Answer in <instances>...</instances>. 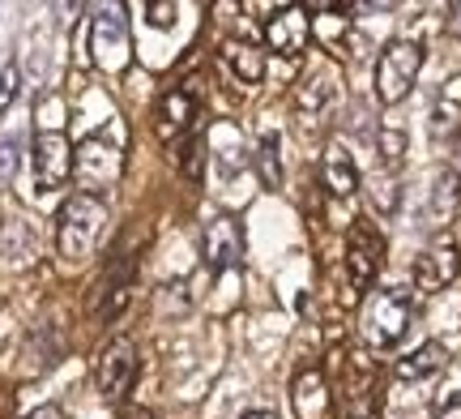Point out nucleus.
Returning a JSON list of instances; mask_svg holds the SVG:
<instances>
[{
  "mask_svg": "<svg viewBox=\"0 0 461 419\" xmlns=\"http://www.w3.org/2000/svg\"><path fill=\"white\" fill-rule=\"evenodd\" d=\"M146 14L154 17V26H171V17H176V5H146Z\"/></svg>",
  "mask_w": 461,
  "mask_h": 419,
  "instance_id": "nucleus-25",
  "label": "nucleus"
},
{
  "mask_svg": "<svg viewBox=\"0 0 461 419\" xmlns=\"http://www.w3.org/2000/svg\"><path fill=\"white\" fill-rule=\"evenodd\" d=\"M244 419H278V415H274V411H248Z\"/></svg>",
  "mask_w": 461,
  "mask_h": 419,
  "instance_id": "nucleus-28",
  "label": "nucleus"
},
{
  "mask_svg": "<svg viewBox=\"0 0 461 419\" xmlns=\"http://www.w3.org/2000/svg\"><path fill=\"white\" fill-rule=\"evenodd\" d=\"M17 163H22V141L17 137H0V185L14 180Z\"/></svg>",
  "mask_w": 461,
  "mask_h": 419,
  "instance_id": "nucleus-22",
  "label": "nucleus"
},
{
  "mask_svg": "<svg viewBox=\"0 0 461 419\" xmlns=\"http://www.w3.org/2000/svg\"><path fill=\"white\" fill-rule=\"evenodd\" d=\"M103 232H107V205H103V197L73 193L60 205V218H56V249L68 261H86L90 252L99 249Z\"/></svg>",
  "mask_w": 461,
  "mask_h": 419,
  "instance_id": "nucleus-1",
  "label": "nucleus"
},
{
  "mask_svg": "<svg viewBox=\"0 0 461 419\" xmlns=\"http://www.w3.org/2000/svg\"><path fill=\"white\" fill-rule=\"evenodd\" d=\"M222 65L244 86H261V77H265V56H261V48L248 43V39H227V43H222Z\"/></svg>",
  "mask_w": 461,
  "mask_h": 419,
  "instance_id": "nucleus-15",
  "label": "nucleus"
},
{
  "mask_svg": "<svg viewBox=\"0 0 461 419\" xmlns=\"http://www.w3.org/2000/svg\"><path fill=\"white\" fill-rule=\"evenodd\" d=\"M406 330H411V296L397 291V287L376 291L363 308V338L372 347H393Z\"/></svg>",
  "mask_w": 461,
  "mask_h": 419,
  "instance_id": "nucleus-3",
  "label": "nucleus"
},
{
  "mask_svg": "<svg viewBox=\"0 0 461 419\" xmlns=\"http://www.w3.org/2000/svg\"><path fill=\"white\" fill-rule=\"evenodd\" d=\"M308 9L303 5H286V9H278V14L265 22V43H269V51L274 56H286V60H295V56H303V48H308V39H312V22H308Z\"/></svg>",
  "mask_w": 461,
  "mask_h": 419,
  "instance_id": "nucleus-7",
  "label": "nucleus"
},
{
  "mask_svg": "<svg viewBox=\"0 0 461 419\" xmlns=\"http://www.w3.org/2000/svg\"><path fill=\"white\" fill-rule=\"evenodd\" d=\"M129 22H124V9L120 5H103L95 9V22H90V56L95 65L107 68V73H120L129 65Z\"/></svg>",
  "mask_w": 461,
  "mask_h": 419,
  "instance_id": "nucleus-4",
  "label": "nucleus"
},
{
  "mask_svg": "<svg viewBox=\"0 0 461 419\" xmlns=\"http://www.w3.org/2000/svg\"><path fill=\"white\" fill-rule=\"evenodd\" d=\"M419 68H423V48L414 39H393L376 60V99L384 107L402 103L419 82Z\"/></svg>",
  "mask_w": 461,
  "mask_h": 419,
  "instance_id": "nucleus-2",
  "label": "nucleus"
},
{
  "mask_svg": "<svg viewBox=\"0 0 461 419\" xmlns=\"http://www.w3.org/2000/svg\"><path fill=\"white\" fill-rule=\"evenodd\" d=\"M448 34H457L461 39V0L457 5H448Z\"/></svg>",
  "mask_w": 461,
  "mask_h": 419,
  "instance_id": "nucleus-26",
  "label": "nucleus"
},
{
  "mask_svg": "<svg viewBox=\"0 0 461 419\" xmlns=\"http://www.w3.org/2000/svg\"><path fill=\"white\" fill-rule=\"evenodd\" d=\"M457 266H461L457 244H453L448 235H440L431 249H423L414 257V287H419V291H445V287L457 278Z\"/></svg>",
  "mask_w": 461,
  "mask_h": 419,
  "instance_id": "nucleus-11",
  "label": "nucleus"
},
{
  "mask_svg": "<svg viewBox=\"0 0 461 419\" xmlns=\"http://www.w3.org/2000/svg\"><path fill=\"white\" fill-rule=\"evenodd\" d=\"M129 419H149V415H146V411H132V415H129Z\"/></svg>",
  "mask_w": 461,
  "mask_h": 419,
  "instance_id": "nucleus-29",
  "label": "nucleus"
},
{
  "mask_svg": "<svg viewBox=\"0 0 461 419\" xmlns=\"http://www.w3.org/2000/svg\"><path fill=\"white\" fill-rule=\"evenodd\" d=\"M26 419H65V411H60V406H39V411H31V415H26Z\"/></svg>",
  "mask_w": 461,
  "mask_h": 419,
  "instance_id": "nucleus-27",
  "label": "nucleus"
},
{
  "mask_svg": "<svg viewBox=\"0 0 461 419\" xmlns=\"http://www.w3.org/2000/svg\"><path fill=\"white\" fill-rule=\"evenodd\" d=\"M73 168H77V180L86 185V193L95 197L99 188L115 185V176H120V146H112L107 137H90L82 154L73 159Z\"/></svg>",
  "mask_w": 461,
  "mask_h": 419,
  "instance_id": "nucleus-10",
  "label": "nucleus"
},
{
  "mask_svg": "<svg viewBox=\"0 0 461 419\" xmlns=\"http://www.w3.org/2000/svg\"><path fill=\"white\" fill-rule=\"evenodd\" d=\"M380 261H384V240H380L376 227L359 223V227L350 232V244H346V274H350V287H355V291H367V287L376 283Z\"/></svg>",
  "mask_w": 461,
  "mask_h": 419,
  "instance_id": "nucleus-8",
  "label": "nucleus"
},
{
  "mask_svg": "<svg viewBox=\"0 0 461 419\" xmlns=\"http://www.w3.org/2000/svg\"><path fill=\"white\" fill-rule=\"evenodd\" d=\"M201 252H205V266L210 269H235L244 261V227L240 218L218 214L205 223V235H201Z\"/></svg>",
  "mask_w": 461,
  "mask_h": 419,
  "instance_id": "nucleus-9",
  "label": "nucleus"
},
{
  "mask_svg": "<svg viewBox=\"0 0 461 419\" xmlns=\"http://www.w3.org/2000/svg\"><path fill=\"white\" fill-rule=\"evenodd\" d=\"M402 154H406V129L402 124H380V159H384V168L402 163Z\"/></svg>",
  "mask_w": 461,
  "mask_h": 419,
  "instance_id": "nucleus-20",
  "label": "nucleus"
},
{
  "mask_svg": "<svg viewBox=\"0 0 461 419\" xmlns=\"http://www.w3.org/2000/svg\"><path fill=\"white\" fill-rule=\"evenodd\" d=\"M461 133V77H448L440 95L431 103V137L436 141H453Z\"/></svg>",
  "mask_w": 461,
  "mask_h": 419,
  "instance_id": "nucleus-14",
  "label": "nucleus"
},
{
  "mask_svg": "<svg viewBox=\"0 0 461 419\" xmlns=\"http://www.w3.org/2000/svg\"><path fill=\"white\" fill-rule=\"evenodd\" d=\"M17 86H22L17 65H5V68H0V116H5V112H9V103L17 99Z\"/></svg>",
  "mask_w": 461,
  "mask_h": 419,
  "instance_id": "nucleus-23",
  "label": "nucleus"
},
{
  "mask_svg": "<svg viewBox=\"0 0 461 419\" xmlns=\"http://www.w3.org/2000/svg\"><path fill=\"white\" fill-rule=\"evenodd\" d=\"M257 176H261L265 188H282V159H278V137L269 133L261 137V146H257Z\"/></svg>",
  "mask_w": 461,
  "mask_h": 419,
  "instance_id": "nucleus-19",
  "label": "nucleus"
},
{
  "mask_svg": "<svg viewBox=\"0 0 461 419\" xmlns=\"http://www.w3.org/2000/svg\"><path fill=\"white\" fill-rule=\"evenodd\" d=\"M73 176V146L60 129H39L34 137V185L60 188Z\"/></svg>",
  "mask_w": 461,
  "mask_h": 419,
  "instance_id": "nucleus-6",
  "label": "nucleus"
},
{
  "mask_svg": "<svg viewBox=\"0 0 461 419\" xmlns=\"http://www.w3.org/2000/svg\"><path fill=\"white\" fill-rule=\"evenodd\" d=\"M436 419H461V394H445L436 406Z\"/></svg>",
  "mask_w": 461,
  "mask_h": 419,
  "instance_id": "nucleus-24",
  "label": "nucleus"
},
{
  "mask_svg": "<svg viewBox=\"0 0 461 419\" xmlns=\"http://www.w3.org/2000/svg\"><path fill=\"white\" fill-rule=\"evenodd\" d=\"M197 124V95L193 90H167L163 99H158V137H180L188 133Z\"/></svg>",
  "mask_w": 461,
  "mask_h": 419,
  "instance_id": "nucleus-12",
  "label": "nucleus"
},
{
  "mask_svg": "<svg viewBox=\"0 0 461 419\" xmlns=\"http://www.w3.org/2000/svg\"><path fill=\"white\" fill-rule=\"evenodd\" d=\"M321 171H325V188H330L333 197L346 202V197L359 193V171H355V163H350V154H346L342 146H330V150H325Z\"/></svg>",
  "mask_w": 461,
  "mask_h": 419,
  "instance_id": "nucleus-17",
  "label": "nucleus"
},
{
  "mask_svg": "<svg viewBox=\"0 0 461 419\" xmlns=\"http://www.w3.org/2000/svg\"><path fill=\"white\" fill-rule=\"evenodd\" d=\"M445 364H448L445 347H440V342H423L414 355L397 360V381H423V377H431V372H440Z\"/></svg>",
  "mask_w": 461,
  "mask_h": 419,
  "instance_id": "nucleus-18",
  "label": "nucleus"
},
{
  "mask_svg": "<svg viewBox=\"0 0 461 419\" xmlns=\"http://www.w3.org/2000/svg\"><path fill=\"white\" fill-rule=\"evenodd\" d=\"M333 95H338V73H316V77H308V82L295 90V112L303 120H316L325 107L333 103Z\"/></svg>",
  "mask_w": 461,
  "mask_h": 419,
  "instance_id": "nucleus-16",
  "label": "nucleus"
},
{
  "mask_svg": "<svg viewBox=\"0 0 461 419\" xmlns=\"http://www.w3.org/2000/svg\"><path fill=\"white\" fill-rule=\"evenodd\" d=\"M291 403H295L299 419H321L330 411V386H325V372L321 369H303L291 386Z\"/></svg>",
  "mask_w": 461,
  "mask_h": 419,
  "instance_id": "nucleus-13",
  "label": "nucleus"
},
{
  "mask_svg": "<svg viewBox=\"0 0 461 419\" xmlns=\"http://www.w3.org/2000/svg\"><path fill=\"white\" fill-rule=\"evenodd\" d=\"M132 381H137V347L129 338H115V342H107V351L99 355L95 386H99V394L107 403H120L132 389Z\"/></svg>",
  "mask_w": 461,
  "mask_h": 419,
  "instance_id": "nucleus-5",
  "label": "nucleus"
},
{
  "mask_svg": "<svg viewBox=\"0 0 461 419\" xmlns=\"http://www.w3.org/2000/svg\"><path fill=\"white\" fill-rule=\"evenodd\" d=\"M453 205H457V176H445L436 185V197H431V218H448Z\"/></svg>",
  "mask_w": 461,
  "mask_h": 419,
  "instance_id": "nucleus-21",
  "label": "nucleus"
}]
</instances>
